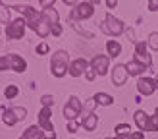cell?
<instances>
[{
    "mask_svg": "<svg viewBox=\"0 0 158 139\" xmlns=\"http://www.w3.org/2000/svg\"><path fill=\"white\" fill-rule=\"evenodd\" d=\"M35 33L41 37V39H44V37H48L50 33H52V25L48 23V19L44 18V15L41 14V18H39V21H37V25H35Z\"/></svg>",
    "mask_w": 158,
    "mask_h": 139,
    "instance_id": "cell-12",
    "label": "cell"
},
{
    "mask_svg": "<svg viewBox=\"0 0 158 139\" xmlns=\"http://www.w3.org/2000/svg\"><path fill=\"white\" fill-rule=\"evenodd\" d=\"M89 66L97 72V75H106L108 70H110V58L104 56V54H97V56H93V60L89 62Z\"/></svg>",
    "mask_w": 158,
    "mask_h": 139,
    "instance_id": "cell-5",
    "label": "cell"
},
{
    "mask_svg": "<svg viewBox=\"0 0 158 139\" xmlns=\"http://www.w3.org/2000/svg\"><path fill=\"white\" fill-rule=\"evenodd\" d=\"M102 31L108 33V35H112V37H118V35H122L123 31H125V25H123L122 19L114 18L112 14H106L104 23H102Z\"/></svg>",
    "mask_w": 158,
    "mask_h": 139,
    "instance_id": "cell-2",
    "label": "cell"
},
{
    "mask_svg": "<svg viewBox=\"0 0 158 139\" xmlns=\"http://www.w3.org/2000/svg\"><path fill=\"white\" fill-rule=\"evenodd\" d=\"M52 35L54 37H60L62 35V25L58 23V25H52Z\"/></svg>",
    "mask_w": 158,
    "mask_h": 139,
    "instance_id": "cell-36",
    "label": "cell"
},
{
    "mask_svg": "<svg viewBox=\"0 0 158 139\" xmlns=\"http://www.w3.org/2000/svg\"><path fill=\"white\" fill-rule=\"evenodd\" d=\"M104 139H118V137H104Z\"/></svg>",
    "mask_w": 158,
    "mask_h": 139,
    "instance_id": "cell-42",
    "label": "cell"
},
{
    "mask_svg": "<svg viewBox=\"0 0 158 139\" xmlns=\"http://www.w3.org/2000/svg\"><path fill=\"white\" fill-rule=\"evenodd\" d=\"M41 6L44 8V10H48V8H54V0H43Z\"/></svg>",
    "mask_w": 158,
    "mask_h": 139,
    "instance_id": "cell-38",
    "label": "cell"
},
{
    "mask_svg": "<svg viewBox=\"0 0 158 139\" xmlns=\"http://www.w3.org/2000/svg\"><path fill=\"white\" fill-rule=\"evenodd\" d=\"M81 126H83L87 131H94V129H97V126H98V116L94 114V112L83 116V118H81Z\"/></svg>",
    "mask_w": 158,
    "mask_h": 139,
    "instance_id": "cell-16",
    "label": "cell"
},
{
    "mask_svg": "<svg viewBox=\"0 0 158 139\" xmlns=\"http://www.w3.org/2000/svg\"><path fill=\"white\" fill-rule=\"evenodd\" d=\"M154 116H158V106H156V110H154Z\"/></svg>",
    "mask_w": 158,
    "mask_h": 139,
    "instance_id": "cell-41",
    "label": "cell"
},
{
    "mask_svg": "<svg viewBox=\"0 0 158 139\" xmlns=\"http://www.w3.org/2000/svg\"><path fill=\"white\" fill-rule=\"evenodd\" d=\"M94 106H97L94 99H87V103H83V108H85V110L89 112V114H93V108H94Z\"/></svg>",
    "mask_w": 158,
    "mask_h": 139,
    "instance_id": "cell-30",
    "label": "cell"
},
{
    "mask_svg": "<svg viewBox=\"0 0 158 139\" xmlns=\"http://www.w3.org/2000/svg\"><path fill=\"white\" fill-rule=\"evenodd\" d=\"M148 131H158V116H151V122H148Z\"/></svg>",
    "mask_w": 158,
    "mask_h": 139,
    "instance_id": "cell-31",
    "label": "cell"
},
{
    "mask_svg": "<svg viewBox=\"0 0 158 139\" xmlns=\"http://www.w3.org/2000/svg\"><path fill=\"white\" fill-rule=\"evenodd\" d=\"M12 110H14V114H15V118H18V120H25L27 118V110L23 106H14Z\"/></svg>",
    "mask_w": 158,
    "mask_h": 139,
    "instance_id": "cell-27",
    "label": "cell"
},
{
    "mask_svg": "<svg viewBox=\"0 0 158 139\" xmlns=\"http://www.w3.org/2000/svg\"><path fill=\"white\" fill-rule=\"evenodd\" d=\"M79 126H81V122H77V120L68 122V131H69V133H75V131L79 129Z\"/></svg>",
    "mask_w": 158,
    "mask_h": 139,
    "instance_id": "cell-29",
    "label": "cell"
},
{
    "mask_svg": "<svg viewBox=\"0 0 158 139\" xmlns=\"http://www.w3.org/2000/svg\"><path fill=\"white\" fill-rule=\"evenodd\" d=\"M2 122H4V126L12 128V126H15V124H18L19 120L15 118V114H14L12 108H4V110H2Z\"/></svg>",
    "mask_w": 158,
    "mask_h": 139,
    "instance_id": "cell-18",
    "label": "cell"
},
{
    "mask_svg": "<svg viewBox=\"0 0 158 139\" xmlns=\"http://www.w3.org/2000/svg\"><path fill=\"white\" fill-rule=\"evenodd\" d=\"M81 110H83V103L75 95H72V97L68 99L66 106H64V118L68 122H72V120L77 118V116H81Z\"/></svg>",
    "mask_w": 158,
    "mask_h": 139,
    "instance_id": "cell-3",
    "label": "cell"
},
{
    "mask_svg": "<svg viewBox=\"0 0 158 139\" xmlns=\"http://www.w3.org/2000/svg\"><path fill=\"white\" fill-rule=\"evenodd\" d=\"M69 54L66 50H56L52 54V60H50V74L54 77H64L69 70Z\"/></svg>",
    "mask_w": 158,
    "mask_h": 139,
    "instance_id": "cell-1",
    "label": "cell"
},
{
    "mask_svg": "<svg viewBox=\"0 0 158 139\" xmlns=\"http://www.w3.org/2000/svg\"><path fill=\"white\" fill-rule=\"evenodd\" d=\"M106 50H108V58H116L122 54V44L116 41V39H110L106 43Z\"/></svg>",
    "mask_w": 158,
    "mask_h": 139,
    "instance_id": "cell-17",
    "label": "cell"
},
{
    "mask_svg": "<svg viewBox=\"0 0 158 139\" xmlns=\"http://www.w3.org/2000/svg\"><path fill=\"white\" fill-rule=\"evenodd\" d=\"M48 50L50 48H48V44H46V43H41V44L37 46V54H39V56H41V54H46Z\"/></svg>",
    "mask_w": 158,
    "mask_h": 139,
    "instance_id": "cell-33",
    "label": "cell"
},
{
    "mask_svg": "<svg viewBox=\"0 0 158 139\" xmlns=\"http://www.w3.org/2000/svg\"><path fill=\"white\" fill-rule=\"evenodd\" d=\"M8 21H10V10H8V6L0 2V23H8Z\"/></svg>",
    "mask_w": 158,
    "mask_h": 139,
    "instance_id": "cell-24",
    "label": "cell"
},
{
    "mask_svg": "<svg viewBox=\"0 0 158 139\" xmlns=\"http://www.w3.org/2000/svg\"><path fill=\"white\" fill-rule=\"evenodd\" d=\"M25 29H27V21L23 19V18H18V19H14L8 23V27H6V37L8 39H23V35H25Z\"/></svg>",
    "mask_w": 158,
    "mask_h": 139,
    "instance_id": "cell-4",
    "label": "cell"
},
{
    "mask_svg": "<svg viewBox=\"0 0 158 139\" xmlns=\"http://www.w3.org/2000/svg\"><path fill=\"white\" fill-rule=\"evenodd\" d=\"M125 70H127V74H129V75L141 77L147 68H145V64H141V62H137V60H129L127 64H125Z\"/></svg>",
    "mask_w": 158,
    "mask_h": 139,
    "instance_id": "cell-15",
    "label": "cell"
},
{
    "mask_svg": "<svg viewBox=\"0 0 158 139\" xmlns=\"http://www.w3.org/2000/svg\"><path fill=\"white\" fill-rule=\"evenodd\" d=\"M93 14H94V4L93 2H79L75 6V10L72 14V19H89L93 18Z\"/></svg>",
    "mask_w": 158,
    "mask_h": 139,
    "instance_id": "cell-6",
    "label": "cell"
},
{
    "mask_svg": "<svg viewBox=\"0 0 158 139\" xmlns=\"http://www.w3.org/2000/svg\"><path fill=\"white\" fill-rule=\"evenodd\" d=\"M137 89H139L141 95L151 97L152 93L156 91V83H154V79H151V77H143V75H141L137 79Z\"/></svg>",
    "mask_w": 158,
    "mask_h": 139,
    "instance_id": "cell-10",
    "label": "cell"
},
{
    "mask_svg": "<svg viewBox=\"0 0 158 139\" xmlns=\"http://www.w3.org/2000/svg\"><path fill=\"white\" fill-rule=\"evenodd\" d=\"M19 139H21V137H19Z\"/></svg>",
    "mask_w": 158,
    "mask_h": 139,
    "instance_id": "cell-44",
    "label": "cell"
},
{
    "mask_svg": "<svg viewBox=\"0 0 158 139\" xmlns=\"http://www.w3.org/2000/svg\"><path fill=\"white\" fill-rule=\"evenodd\" d=\"M114 131H116V137H120V135H127V133H131V126L129 124H118V126L114 128Z\"/></svg>",
    "mask_w": 158,
    "mask_h": 139,
    "instance_id": "cell-22",
    "label": "cell"
},
{
    "mask_svg": "<svg viewBox=\"0 0 158 139\" xmlns=\"http://www.w3.org/2000/svg\"><path fill=\"white\" fill-rule=\"evenodd\" d=\"M106 6H108V8H116L118 2H116V0H106Z\"/></svg>",
    "mask_w": 158,
    "mask_h": 139,
    "instance_id": "cell-39",
    "label": "cell"
},
{
    "mask_svg": "<svg viewBox=\"0 0 158 139\" xmlns=\"http://www.w3.org/2000/svg\"><path fill=\"white\" fill-rule=\"evenodd\" d=\"M41 104H43V108H52L54 106V97L52 95H43L41 97Z\"/></svg>",
    "mask_w": 158,
    "mask_h": 139,
    "instance_id": "cell-26",
    "label": "cell"
},
{
    "mask_svg": "<svg viewBox=\"0 0 158 139\" xmlns=\"http://www.w3.org/2000/svg\"><path fill=\"white\" fill-rule=\"evenodd\" d=\"M4 70H10V60L8 56H0V72H4Z\"/></svg>",
    "mask_w": 158,
    "mask_h": 139,
    "instance_id": "cell-32",
    "label": "cell"
},
{
    "mask_svg": "<svg viewBox=\"0 0 158 139\" xmlns=\"http://www.w3.org/2000/svg\"><path fill=\"white\" fill-rule=\"evenodd\" d=\"M52 116V108H41L39 112V128L43 131H54V124L50 122Z\"/></svg>",
    "mask_w": 158,
    "mask_h": 139,
    "instance_id": "cell-11",
    "label": "cell"
},
{
    "mask_svg": "<svg viewBox=\"0 0 158 139\" xmlns=\"http://www.w3.org/2000/svg\"><path fill=\"white\" fill-rule=\"evenodd\" d=\"M148 10L151 12H158V0H148Z\"/></svg>",
    "mask_w": 158,
    "mask_h": 139,
    "instance_id": "cell-35",
    "label": "cell"
},
{
    "mask_svg": "<svg viewBox=\"0 0 158 139\" xmlns=\"http://www.w3.org/2000/svg\"><path fill=\"white\" fill-rule=\"evenodd\" d=\"M43 139H56V131H43Z\"/></svg>",
    "mask_w": 158,
    "mask_h": 139,
    "instance_id": "cell-37",
    "label": "cell"
},
{
    "mask_svg": "<svg viewBox=\"0 0 158 139\" xmlns=\"http://www.w3.org/2000/svg\"><path fill=\"white\" fill-rule=\"evenodd\" d=\"M118 139H145V133L143 131H131L127 135H120Z\"/></svg>",
    "mask_w": 158,
    "mask_h": 139,
    "instance_id": "cell-28",
    "label": "cell"
},
{
    "mask_svg": "<svg viewBox=\"0 0 158 139\" xmlns=\"http://www.w3.org/2000/svg\"><path fill=\"white\" fill-rule=\"evenodd\" d=\"M43 15L46 19H48L50 25H58V21H60V14L54 10V8H48V10H43Z\"/></svg>",
    "mask_w": 158,
    "mask_h": 139,
    "instance_id": "cell-21",
    "label": "cell"
},
{
    "mask_svg": "<svg viewBox=\"0 0 158 139\" xmlns=\"http://www.w3.org/2000/svg\"><path fill=\"white\" fill-rule=\"evenodd\" d=\"M18 93H19L18 85H6V89H4V97H6V99H15V97H18Z\"/></svg>",
    "mask_w": 158,
    "mask_h": 139,
    "instance_id": "cell-23",
    "label": "cell"
},
{
    "mask_svg": "<svg viewBox=\"0 0 158 139\" xmlns=\"http://www.w3.org/2000/svg\"><path fill=\"white\" fill-rule=\"evenodd\" d=\"M87 70H89V62H87L85 58H75V60H72V64H69L68 74L72 77H81Z\"/></svg>",
    "mask_w": 158,
    "mask_h": 139,
    "instance_id": "cell-9",
    "label": "cell"
},
{
    "mask_svg": "<svg viewBox=\"0 0 158 139\" xmlns=\"http://www.w3.org/2000/svg\"><path fill=\"white\" fill-rule=\"evenodd\" d=\"M85 77H87V81H93L94 79V77H97V72H94V70L89 66V70H87V72H85Z\"/></svg>",
    "mask_w": 158,
    "mask_h": 139,
    "instance_id": "cell-34",
    "label": "cell"
},
{
    "mask_svg": "<svg viewBox=\"0 0 158 139\" xmlns=\"http://www.w3.org/2000/svg\"><path fill=\"white\" fill-rule=\"evenodd\" d=\"M133 120H135L139 131H148V122H151V116H148L145 110H135V114H133Z\"/></svg>",
    "mask_w": 158,
    "mask_h": 139,
    "instance_id": "cell-14",
    "label": "cell"
},
{
    "mask_svg": "<svg viewBox=\"0 0 158 139\" xmlns=\"http://www.w3.org/2000/svg\"><path fill=\"white\" fill-rule=\"evenodd\" d=\"M21 139H43V129L39 126H29L25 133L21 135Z\"/></svg>",
    "mask_w": 158,
    "mask_h": 139,
    "instance_id": "cell-19",
    "label": "cell"
},
{
    "mask_svg": "<svg viewBox=\"0 0 158 139\" xmlns=\"http://www.w3.org/2000/svg\"><path fill=\"white\" fill-rule=\"evenodd\" d=\"M0 112H2V108H0ZM0 118H2V116H0Z\"/></svg>",
    "mask_w": 158,
    "mask_h": 139,
    "instance_id": "cell-43",
    "label": "cell"
},
{
    "mask_svg": "<svg viewBox=\"0 0 158 139\" xmlns=\"http://www.w3.org/2000/svg\"><path fill=\"white\" fill-rule=\"evenodd\" d=\"M154 83H156V91H158V74H156V79H154Z\"/></svg>",
    "mask_w": 158,
    "mask_h": 139,
    "instance_id": "cell-40",
    "label": "cell"
},
{
    "mask_svg": "<svg viewBox=\"0 0 158 139\" xmlns=\"http://www.w3.org/2000/svg\"><path fill=\"white\" fill-rule=\"evenodd\" d=\"M93 99H94V103L100 104V106H110V104L114 103V97L108 95V93H97Z\"/></svg>",
    "mask_w": 158,
    "mask_h": 139,
    "instance_id": "cell-20",
    "label": "cell"
},
{
    "mask_svg": "<svg viewBox=\"0 0 158 139\" xmlns=\"http://www.w3.org/2000/svg\"><path fill=\"white\" fill-rule=\"evenodd\" d=\"M148 46H151L152 50L158 52V31H154V33L148 35Z\"/></svg>",
    "mask_w": 158,
    "mask_h": 139,
    "instance_id": "cell-25",
    "label": "cell"
},
{
    "mask_svg": "<svg viewBox=\"0 0 158 139\" xmlns=\"http://www.w3.org/2000/svg\"><path fill=\"white\" fill-rule=\"evenodd\" d=\"M8 60H10V70H14V72L23 74L27 70V62L23 60L19 54H8Z\"/></svg>",
    "mask_w": 158,
    "mask_h": 139,
    "instance_id": "cell-13",
    "label": "cell"
},
{
    "mask_svg": "<svg viewBox=\"0 0 158 139\" xmlns=\"http://www.w3.org/2000/svg\"><path fill=\"white\" fill-rule=\"evenodd\" d=\"M135 60L141 62V64H145V68L152 66V58H151V54H148V46L143 41L135 43Z\"/></svg>",
    "mask_w": 158,
    "mask_h": 139,
    "instance_id": "cell-7",
    "label": "cell"
},
{
    "mask_svg": "<svg viewBox=\"0 0 158 139\" xmlns=\"http://www.w3.org/2000/svg\"><path fill=\"white\" fill-rule=\"evenodd\" d=\"M127 70H125V64H116L114 70H112V85H116V87H122V85H125V81H127Z\"/></svg>",
    "mask_w": 158,
    "mask_h": 139,
    "instance_id": "cell-8",
    "label": "cell"
}]
</instances>
